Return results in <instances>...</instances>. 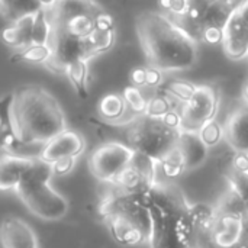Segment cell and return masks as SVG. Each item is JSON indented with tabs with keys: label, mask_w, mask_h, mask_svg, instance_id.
Returning a JSON list of instances; mask_svg holds the SVG:
<instances>
[{
	"label": "cell",
	"mask_w": 248,
	"mask_h": 248,
	"mask_svg": "<svg viewBox=\"0 0 248 248\" xmlns=\"http://www.w3.org/2000/svg\"><path fill=\"white\" fill-rule=\"evenodd\" d=\"M100 12L103 9L94 0H57L52 7L46 9L52 28L62 26L81 16H97Z\"/></svg>",
	"instance_id": "8fae6325"
},
{
	"label": "cell",
	"mask_w": 248,
	"mask_h": 248,
	"mask_svg": "<svg viewBox=\"0 0 248 248\" xmlns=\"http://www.w3.org/2000/svg\"><path fill=\"white\" fill-rule=\"evenodd\" d=\"M161 121L171 129H176V131H182V112L180 109L174 108L171 110H169L163 118Z\"/></svg>",
	"instance_id": "836d02e7"
},
{
	"label": "cell",
	"mask_w": 248,
	"mask_h": 248,
	"mask_svg": "<svg viewBox=\"0 0 248 248\" xmlns=\"http://www.w3.org/2000/svg\"><path fill=\"white\" fill-rule=\"evenodd\" d=\"M189 0H160V7L170 17H180L187 10Z\"/></svg>",
	"instance_id": "1f68e13d"
},
{
	"label": "cell",
	"mask_w": 248,
	"mask_h": 248,
	"mask_svg": "<svg viewBox=\"0 0 248 248\" xmlns=\"http://www.w3.org/2000/svg\"><path fill=\"white\" fill-rule=\"evenodd\" d=\"M96 28L100 31H115V22L113 17L108 12H100L96 16Z\"/></svg>",
	"instance_id": "d590c367"
},
{
	"label": "cell",
	"mask_w": 248,
	"mask_h": 248,
	"mask_svg": "<svg viewBox=\"0 0 248 248\" xmlns=\"http://www.w3.org/2000/svg\"><path fill=\"white\" fill-rule=\"evenodd\" d=\"M157 166H158V169L161 170L163 176H164L167 180H176V179H179L185 171H187L185 158H183L180 150L177 148V145H176L167 155H164V157L157 163Z\"/></svg>",
	"instance_id": "d4e9b609"
},
{
	"label": "cell",
	"mask_w": 248,
	"mask_h": 248,
	"mask_svg": "<svg viewBox=\"0 0 248 248\" xmlns=\"http://www.w3.org/2000/svg\"><path fill=\"white\" fill-rule=\"evenodd\" d=\"M102 202V215L112 238L125 247H138L150 243L151 217L147 193L129 195L115 189Z\"/></svg>",
	"instance_id": "277c9868"
},
{
	"label": "cell",
	"mask_w": 248,
	"mask_h": 248,
	"mask_svg": "<svg viewBox=\"0 0 248 248\" xmlns=\"http://www.w3.org/2000/svg\"><path fill=\"white\" fill-rule=\"evenodd\" d=\"M217 211L221 215H235L244 218L247 211V202L234 187H231L219 201Z\"/></svg>",
	"instance_id": "484cf974"
},
{
	"label": "cell",
	"mask_w": 248,
	"mask_h": 248,
	"mask_svg": "<svg viewBox=\"0 0 248 248\" xmlns=\"http://www.w3.org/2000/svg\"><path fill=\"white\" fill-rule=\"evenodd\" d=\"M86 49H87V58L97 57L100 54H105L110 51L116 42V32L115 31H100L94 28L86 38Z\"/></svg>",
	"instance_id": "44dd1931"
},
{
	"label": "cell",
	"mask_w": 248,
	"mask_h": 248,
	"mask_svg": "<svg viewBox=\"0 0 248 248\" xmlns=\"http://www.w3.org/2000/svg\"><path fill=\"white\" fill-rule=\"evenodd\" d=\"M147 205L151 217L150 248H196L192 205L180 189L155 183L147 192Z\"/></svg>",
	"instance_id": "3957f363"
},
{
	"label": "cell",
	"mask_w": 248,
	"mask_h": 248,
	"mask_svg": "<svg viewBox=\"0 0 248 248\" xmlns=\"http://www.w3.org/2000/svg\"><path fill=\"white\" fill-rule=\"evenodd\" d=\"M135 150L121 141H109L97 147L89 157V170L100 182L112 183L132 161Z\"/></svg>",
	"instance_id": "52a82bcc"
},
{
	"label": "cell",
	"mask_w": 248,
	"mask_h": 248,
	"mask_svg": "<svg viewBox=\"0 0 248 248\" xmlns=\"http://www.w3.org/2000/svg\"><path fill=\"white\" fill-rule=\"evenodd\" d=\"M163 90L169 93L171 97H174L176 100L186 103L195 94V92L198 90V86L187 80H173Z\"/></svg>",
	"instance_id": "f1b7e54d"
},
{
	"label": "cell",
	"mask_w": 248,
	"mask_h": 248,
	"mask_svg": "<svg viewBox=\"0 0 248 248\" xmlns=\"http://www.w3.org/2000/svg\"><path fill=\"white\" fill-rule=\"evenodd\" d=\"M3 248H38V240L32 228L16 217H6L0 227Z\"/></svg>",
	"instance_id": "4fadbf2b"
},
{
	"label": "cell",
	"mask_w": 248,
	"mask_h": 248,
	"mask_svg": "<svg viewBox=\"0 0 248 248\" xmlns=\"http://www.w3.org/2000/svg\"><path fill=\"white\" fill-rule=\"evenodd\" d=\"M135 29L148 65L163 71H183L198 61V42L180 29L167 13L142 12Z\"/></svg>",
	"instance_id": "7a4b0ae2"
},
{
	"label": "cell",
	"mask_w": 248,
	"mask_h": 248,
	"mask_svg": "<svg viewBox=\"0 0 248 248\" xmlns=\"http://www.w3.org/2000/svg\"><path fill=\"white\" fill-rule=\"evenodd\" d=\"M234 248H248V240H241Z\"/></svg>",
	"instance_id": "b9f144b4"
},
{
	"label": "cell",
	"mask_w": 248,
	"mask_h": 248,
	"mask_svg": "<svg viewBox=\"0 0 248 248\" xmlns=\"http://www.w3.org/2000/svg\"><path fill=\"white\" fill-rule=\"evenodd\" d=\"M52 176V166L36 157L15 189L25 206L45 221H58L70 209L68 201L51 187Z\"/></svg>",
	"instance_id": "5b68a950"
},
{
	"label": "cell",
	"mask_w": 248,
	"mask_h": 248,
	"mask_svg": "<svg viewBox=\"0 0 248 248\" xmlns=\"http://www.w3.org/2000/svg\"><path fill=\"white\" fill-rule=\"evenodd\" d=\"M221 93L214 84L198 86L195 94L180 106L182 131L198 132L205 124L217 118Z\"/></svg>",
	"instance_id": "ba28073f"
},
{
	"label": "cell",
	"mask_w": 248,
	"mask_h": 248,
	"mask_svg": "<svg viewBox=\"0 0 248 248\" xmlns=\"http://www.w3.org/2000/svg\"><path fill=\"white\" fill-rule=\"evenodd\" d=\"M41 7L38 0H1V15L7 23H13L15 20L36 13Z\"/></svg>",
	"instance_id": "cb8c5ba5"
},
{
	"label": "cell",
	"mask_w": 248,
	"mask_h": 248,
	"mask_svg": "<svg viewBox=\"0 0 248 248\" xmlns=\"http://www.w3.org/2000/svg\"><path fill=\"white\" fill-rule=\"evenodd\" d=\"M243 218L235 215L218 214L211 231V244L217 248H234L243 240Z\"/></svg>",
	"instance_id": "5bb4252c"
},
{
	"label": "cell",
	"mask_w": 248,
	"mask_h": 248,
	"mask_svg": "<svg viewBox=\"0 0 248 248\" xmlns=\"http://www.w3.org/2000/svg\"><path fill=\"white\" fill-rule=\"evenodd\" d=\"M38 1H39L42 9H49V7H52L55 4L57 0H38Z\"/></svg>",
	"instance_id": "60d3db41"
},
{
	"label": "cell",
	"mask_w": 248,
	"mask_h": 248,
	"mask_svg": "<svg viewBox=\"0 0 248 248\" xmlns=\"http://www.w3.org/2000/svg\"><path fill=\"white\" fill-rule=\"evenodd\" d=\"M52 57V49L49 44H32L23 49L16 51L10 58L12 62H29V64H41L46 65Z\"/></svg>",
	"instance_id": "603a6c76"
},
{
	"label": "cell",
	"mask_w": 248,
	"mask_h": 248,
	"mask_svg": "<svg viewBox=\"0 0 248 248\" xmlns=\"http://www.w3.org/2000/svg\"><path fill=\"white\" fill-rule=\"evenodd\" d=\"M244 219H247L248 221V205H247V211H246V215H244Z\"/></svg>",
	"instance_id": "7bdbcfd3"
},
{
	"label": "cell",
	"mask_w": 248,
	"mask_h": 248,
	"mask_svg": "<svg viewBox=\"0 0 248 248\" xmlns=\"http://www.w3.org/2000/svg\"><path fill=\"white\" fill-rule=\"evenodd\" d=\"M119 125L124 128L125 144L154 158L157 163L177 145L182 132L169 128L161 119L151 118L145 113L134 115Z\"/></svg>",
	"instance_id": "8992f818"
},
{
	"label": "cell",
	"mask_w": 248,
	"mask_h": 248,
	"mask_svg": "<svg viewBox=\"0 0 248 248\" xmlns=\"http://www.w3.org/2000/svg\"><path fill=\"white\" fill-rule=\"evenodd\" d=\"M222 49L232 61H240L248 57V23L234 10L224 31Z\"/></svg>",
	"instance_id": "7c38bea8"
},
{
	"label": "cell",
	"mask_w": 248,
	"mask_h": 248,
	"mask_svg": "<svg viewBox=\"0 0 248 248\" xmlns=\"http://www.w3.org/2000/svg\"><path fill=\"white\" fill-rule=\"evenodd\" d=\"M199 137L202 138V141L209 147L214 148L217 145L221 144L222 140H225V132H224V126L217 121L212 119L208 124H205L199 131H198Z\"/></svg>",
	"instance_id": "f546056e"
},
{
	"label": "cell",
	"mask_w": 248,
	"mask_h": 248,
	"mask_svg": "<svg viewBox=\"0 0 248 248\" xmlns=\"http://www.w3.org/2000/svg\"><path fill=\"white\" fill-rule=\"evenodd\" d=\"M176 99L171 97L169 93H166L164 90L157 92L155 94H153L148 100H147V109H145V115L151 116V118H158L161 119L169 110L176 108Z\"/></svg>",
	"instance_id": "4316f807"
},
{
	"label": "cell",
	"mask_w": 248,
	"mask_h": 248,
	"mask_svg": "<svg viewBox=\"0 0 248 248\" xmlns=\"http://www.w3.org/2000/svg\"><path fill=\"white\" fill-rule=\"evenodd\" d=\"M35 158L36 157H25V155L3 153L0 160V189L3 192L16 189Z\"/></svg>",
	"instance_id": "2e32d148"
},
{
	"label": "cell",
	"mask_w": 248,
	"mask_h": 248,
	"mask_svg": "<svg viewBox=\"0 0 248 248\" xmlns=\"http://www.w3.org/2000/svg\"><path fill=\"white\" fill-rule=\"evenodd\" d=\"M240 173H248V154L247 153H235L232 158V169Z\"/></svg>",
	"instance_id": "8d00e7d4"
},
{
	"label": "cell",
	"mask_w": 248,
	"mask_h": 248,
	"mask_svg": "<svg viewBox=\"0 0 248 248\" xmlns=\"http://www.w3.org/2000/svg\"><path fill=\"white\" fill-rule=\"evenodd\" d=\"M177 148L185 158L187 171L201 167L209 157V147L202 141L198 132L182 131L177 141Z\"/></svg>",
	"instance_id": "e0dca14e"
},
{
	"label": "cell",
	"mask_w": 248,
	"mask_h": 248,
	"mask_svg": "<svg viewBox=\"0 0 248 248\" xmlns=\"http://www.w3.org/2000/svg\"><path fill=\"white\" fill-rule=\"evenodd\" d=\"M52 26L46 15V9H39L35 15L32 29V44H48L51 38Z\"/></svg>",
	"instance_id": "83f0119b"
},
{
	"label": "cell",
	"mask_w": 248,
	"mask_h": 248,
	"mask_svg": "<svg viewBox=\"0 0 248 248\" xmlns=\"http://www.w3.org/2000/svg\"><path fill=\"white\" fill-rule=\"evenodd\" d=\"M89 58H81L73 62L65 71V76L80 99H87L89 96Z\"/></svg>",
	"instance_id": "7402d4cb"
},
{
	"label": "cell",
	"mask_w": 248,
	"mask_h": 248,
	"mask_svg": "<svg viewBox=\"0 0 248 248\" xmlns=\"http://www.w3.org/2000/svg\"><path fill=\"white\" fill-rule=\"evenodd\" d=\"M84 150H86V141L83 135L73 129H65L44 145L39 158L52 164L54 161L64 157L77 158L84 153Z\"/></svg>",
	"instance_id": "30bf717a"
},
{
	"label": "cell",
	"mask_w": 248,
	"mask_h": 248,
	"mask_svg": "<svg viewBox=\"0 0 248 248\" xmlns=\"http://www.w3.org/2000/svg\"><path fill=\"white\" fill-rule=\"evenodd\" d=\"M131 81L135 87L147 86V67H137L131 71Z\"/></svg>",
	"instance_id": "74e56055"
},
{
	"label": "cell",
	"mask_w": 248,
	"mask_h": 248,
	"mask_svg": "<svg viewBox=\"0 0 248 248\" xmlns=\"http://www.w3.org/2000/svg\"><path fill=\"white\" fill-rule=\"evenodd\" d=\"M1 135L15 132L26 145H45L67 128L60 102L44 87L25 84L0 102Z\"/></svg>",
	"instance_id": "6da1fadb"
},
{
	"label": "cell",
	"mask_w": 248,
	"mask_h": 248,
	"mask_svg": "<svg viewBox=\"0 0 248 248\" xmlns=\"http://www.w3.org/2000/svg\"><path fill=\"white\" fill-rule=\"evenodd\" d=\"M128 105L125 102L124 94L121 93H108L105 94L99 103H97V113L103 122L108 124H124L128 119L126 112H128Z\"/></svg>",
	"instance_id": "ffe728a7"
},
{
	"label": "cell",
	"mask_w": 248,
	"mask_h": 248,
	"mask_svg": "<svg viewBox=\"0 0 248 248\" xmlns=\"http://www.w3.org/2000/svg\"><path fill=\"white\" fill-rule=\"evenodd\" d=\"M125 102L129 108V110H132L134 115H142L145 113L147 109V99L142 96V93L140 92V87L135 86H128L124 89L122 92Z\"/></svg>",
	"instance_id": "4dcf8cb0"
},
{
	"label": "cell",
	"mask_w": 248,
	"mask_h": 248,
	"mask_svg": "<svg viewBox=\"0 0 248 248\" xmlns=\"http://www.w3.org/2000/svg\"><path fill=\"white\" fill-rule=\"evenodd\" d=\"M163 70L157 68V67H147V86L154 89L163 84Z\"/></svg>",
	"instance_id": "e575fe53"
},
{
	"label": "cell",
	"mask_w": 248,
	"mask_h": 248,
	"mask_svg": "<svg viewBox=\"0 0 248 248\" xmlns=\"http://www.w3.org/2000/svg\"><path fill=\"white\" fill-rule=\"evenodd\" d=\"M48 44L52 49V57L45 67L55 74H65L73 62L87 58L84 38L73 35L64 29L52 28Z\"/></svg>",
	"instance_id": "9c48e42d"
},
{
	"label": "cell",
	"mask_w": 248,
	"mask_h": 248,
	"mask_svg": "<svg viewBox=\"0 0 248 248\" xmlns=\"http://www.w3.org/2000/svg\"><path fill=\"white\" fill-rule=\"evenodd\" d=\"M51 166H52V174L54 176H65L70 171H73V169L76 166V157L60 158V160L54 161Z\"/></svg>",
	"instance_id": "d6a6232c"
},
{
	"label": "cell",
	"mask_w": 248,
	"mask_h": 248,
	"mask_svg": "<svg viewBox=\"0 0 248 248\" xmlns=\"http://www.w3.org/2000/svg\"><path fill=\"white\" fill-rule=\"evenodd\" d=\"M205 248H217V247H214V246H212V244L209 243V244H208V246H206V247H205Z\"/></svg>",
	"instance_id": "ee69618b"
},
{
	"label": "cell",
	"mask_w": 248,
	"mask_h": 248,
	"mask_svg": "<svg viewBox=\"0 0 248 248\" xmlns=\"http://www.w3.org/2000/svg\"><path fill=\"white\" fill-rule=\"evenodd\" d=\"M35 15H26L13 23H9L1 33L3 42L13 48L15 51L23 49L29 45H32V29H33V22H35Z\"/></svg>",
	"instance_id": "d6986e66"
},
{
	"label": "cell",
	"mask_w": 248,
	"mask_h": 248,
	"mask_svg": "<svg viewBox=\"0 0 248 248\" xmlns=\"http://www.w3.org/2000/svg\"><path fill=\"white\" fill-rule=\"evenodd\" d=\"M212 3L214 0H189L186 13L180 17H171V20L190 38H193L196 42H201L202 25Z\"/></svg>",
	"instance_id": "ac0fdd59"
},
{
	"label": "cell",
	"mask_w": 248,
	"mask_h": 248,
	"mask_svg": "<svg viewBox=\"0 0 248 248\" xmlns=\"http://www.w3.org/2000/svg\"><path fill=\"white\" fill-rule=\"evenodd\" d=\"M225 141L235 153L248 154V106L235 109L224 125Z\"/></svg>",
	"instance_id": "9a60e30c"
},
{
	"label": "cell",
	"mask_w": 248,
	"mask_h": 248,
	"mask_svg": "<svg viewBox=\"0 0 248 248\" xmlns=\"http://www.w3.org/2000/svg\"><path fill=\"white\" fill-rule=\"evenodd\" d=\"M235 12L246 20L248 23V0H241L237 7H235Z\"/></svg>",
	"instance_id": "f35d334b"
},
{
	"label": "cell",
	"mask_w": 248,
	"mask_h": 248,
	"mask_svg": "<svg viewBox=\"0 0 248 248\" xmlns=\"http://www.w3.org/2000/svg\"><path fill=\"white\" fill-rule=\"evenodd\" d=\"M241 97H243V102H244V105H247L248 106V80L244 83V86H243V90H241Z\"/></svg>",
	"instance_id": "ab89813d"
}]
</instances>
